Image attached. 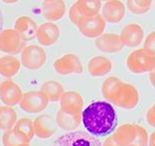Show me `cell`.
Masks as SVG:
<instances>
[{
	"label": "cell",
	"instance_id": "obj_1",
	"mask_svg": "<svg viewBox=\"0 0 155 146\" xmlns=\"http://www.w3.org/2000/svg\"><path fill=\"white\" fill-rule=\"evenodd\" d=\"M82 122L88 133L96 137H103L115 131L118 118L111 103L95 101L82 111Z\"/></svg>",
	"mask_w": 155,
	"mask_h": 146
},
{
	"label": "cell",
	"instance_id": "obj_2",
	"mask_svg": "<svg viewBox=\"0 0 155 146\" xmlns=\"http://www.w3.org/2000/svg\"><path fill=\"white\" fill-rule=\"evenodd\" d=\"M127 67L135 74L150 73L155 68V55L144 48H138L128 55Z\"/></svg>",
	"mask_w": 155,
	"mask_h": 146
},
{
	"label": "cell",
	"instance_id": "obj_3",
	"mask_svg": "<svg viewBox=\"0 0 155 146\" xmlns=\"http://www.w3.org/2000/svg\"><path fill=\"white\" fill-rule=\"evenodd\" d=\"M54 146H103L98 137L84 131H70L60 136Z\"/></svg>",
	"mask_w": 155,
	"mask_h": 146
},
{
	"label": "cell",
	"instance_id": "obj_4",
	"mask_svg": "<svg viewBox=\"0 0 155 146\" xmlns=\"http://www.w3.org/2000/svg\"><path fill=\"white\" fill-rule=\"evenodd\" d=\"M46 60V52L39 45H26L21 51V66L29 71H38L41 69L45 65Z\"/></svg>",
	"mask_w": 155,
	"mask_h": 146
},
{
	"label": "cell",
	"instance_id": "obj_5",
	"mask_svg": "<svg viewBox=\"0 0 155 146\" xmlns=\"http://www.w3.org/2000/svg\"><path fill=\"white\" fill-rule=\"evenodd\" d=\"M25 46V41L14 28H5L0 32V51L4 54H21Z\"/></svg>",
	"mask_w": 155,
	"mask_h": 146
},
{
	"label": "cell",
	"instance_id": "obj_6",
	"mask_svg": "<svg viewBox=\"0 0 155 146\" xmlns=\"http://www.w3.org/2000/svg\"><path fill=\"white\" fill-rule=\"evenodd\" d=\"M48 97L40 91H30L23 93L22 99H21L19 107L26 113L29 114H38L46 109L48 106Z\"/></svg>",
	"mask_w": 155,
	"mask_h": 146
},
{
	"label": "cell",
	"instance_id": "obj_7",
	"mask_svg": "<svg viewBox=\"0 0 155 146\" xmlns=\"http://www.w3.org/2000/svg\"><path fill=\"white\" fill-rule=\"evenodd\" d=\"M77 27L83 36L87 38H97L104 33L106 28V20L101 14L94 16H84Z\"/></svg>",
	"mask_w": 155,
	"mask_h": 146
},
{
	"label": "cell",
	"instance_id": "obj_8",
	"mask_svg": "<svg viewBox=\"0 0 155 146\" xmlns=\"http://www.w3.org/2000/svg\"><path fill=\"white\" fill-rule=\"evenodd\" d=\"M54 71L61 76L71 74H82L84 71L82 61L75 54H67L54 61Z\"/></svg>",
	"mask_w": 155,
	"mask_h": 146
},
{
	"label": "cell",
	"instance_id": "obj_9",
	"mask_svg": "<svg viewBox=\"0 0 155 146\" xmlns=\"http://www.w3.org/2000/svg\"><path fill=\"white\" fill-rule=\"evenodd\" d=\"M112 102L119 107L131 109L138 103V93L132 85L121 83L114 95Z\"/></svg>",
	"mask_w": 155,
	"mask_h": 146
},
{
	"label": "cell",
	"instance_id": "obj_10",
	"mask_svg": "<svg viewBox=\"0 0 155 146\" xmlns=\"http://www.w3.org/2000/svg\"><path fill=\"white\" fill-rule=\"evenodd\" d=\"M22 96L23 93L20 87L10 79L6 81L0 88V100L5 106L13 107L19 104Z\"/></svg>",
	"mask_w": 155,
	"mask_h": 146
},
{
	"label": "cell",
	"instance_id": "obj_11",
	"mask_svg": "<svg viewBox=\"0 0 155 146\" xmlns=\"http://www.w3.org/2000/svg\"><path fill=\"white\" fill-rule=\"evenodd\" d=\"M57 123L49 114H41L33 120L35 134L39 139H48L57 131Z\"/></svg>",
	"mask_w": 155,
	"mask_h": 146
},
{
	"label": "cell",
	"instance_id": "obj_12",
	"mask_svg": "<svg viewBox=\"0 0 155 146\" xmlns=\"http://www.w3.org/2000/svg\"><path fill=\"white\" fill-rule=\"evenodd\" d=\"M125 5L120 0H109L102 8V16L106 22L109 23L121 22L125 17Z\"/></svg>",
	"mask_w": 155,
	"mask_h": 146
},
{
	"label": "cell",
	"instance_id": "obj_13",
	"mask_svg": "<svg viewBox=\"0 0 155 146\" xmlns=\"http://www.w3.org/2000/svg\"><path fill=\"white\" fill-rule=\"evenodd\" d=\"M95 45L100 51L115 54L124 48V45L119 35L115 33H103L95 40Z\"/></svg>",
	"mask_w": 155,
	"mask_h": 146
},
{
	"label": "cell",
	"instance_id": "obj_14",
	"mask_svg": "<svg viewBox=\"0 0 155 146\" xmlns=\"http://www.w3.org/2000/svg\"><path fill=\"white\" fill-rule=\"evenodd\" d=\"M61 30L58 28L57 24L54 22H45L38 27L36 32V37L38 41L41 45L45 46H51L54 45L60 38Z\"/></svg>",
	"mask_w": 155,
	"mask_h": 146
},
{
	"label": "cell",
	"instance_id": "obj_15",
	"mask_svg": "<svg viewBox=\"0 0 155 146\" xmlns=\"http://www.w3.org/2000/svg\"><path fill=\"white\" fill-rule=\"evenodd\" d=\"M123 45L128 48H136L143 41L144 30L137 23H129L120 33Z\"/></svg>",
	"mask_w": 155,
	"mask_h": 146
},
{
	"label": "cell",
	"instance_id": "obj_16",
	"mask_svg": "<svg viewBox=\"0 0 155 146\" xmlns=\"http://www.w3.org/2000/svg\"><path fill=\"white\" fill-rule=\"evenodd\" d=\"M66 9L63 0H45L41 4L42 15L51 22L61 19L66 14Z\"/></svg>",
	"mask_w": 155,
	"mask_h": 146
},
{
	"label": "cell",
	"instance_id": "obj_17",
	"mask_svg": "<svg viewBox=\"0 0 155 146\" xmlns=\"http://www.w3.org/2000/svg\"><path fill=\"white\" fill-rule=\"evenodd\" d=\"M38 27L35 21L25 15L18 17L14 23V29L25 42L35 38Z\"/></svg>",
	"mask_w": 155,
	"mask_h": 146
},
{
	"label": "cell",
	"instance_id": "obj_18",
	"mask_svg": "<svg viewBox=\"0 0 155 146\" xmlns=\"http://www.w3.org/2000/svg\"><path fill=\"white\" fill-rule=\"evenodd\" d=\"M61 110L67 113H82L83 108V99L79 93L75 91L64 92L60 99Z\"/></svg>",
	"mask_w": 155,
	"mask_h": 146
},
{
	"label": "cell",
	"instance_id": "obj_19",
	"mask_svg": "<svg viewBox=\"0 0 155 146\" xmlns=\"http://www.w3.org/2000/svg\"><path fill=\"white\" fill-rule=\"evenodd\" d=\"M81 122H82V113H67L60 109L55 116V123L58 127L69 132L75 131L80 126Z\"/></svg>",
	"mask_w": 155,
	"mask_h": 146
},
{
	"label": "cell",
	"instance_id": "obj_20",
	"mask_svg": "<svg viewBox=\"0 0 155 146\" xmlns=\"http://www.w3.org/2000/svg\"><path fill=\"white\" fill-rule=\"evenodd\" d=\"M137 136V125L125 124L120 126L112 137L120 146H130Z\"/></svg>",
	"mask_w": 155,
	"mask_h": 146
},
{
	"label": "cell",
	"instance_id": "obj_21",
	"mask_svg": "<svg viewBox=\"0 0 155 146\" xmlns=\"http://www.w3.org/2000/svg\"><path fill=\"white\" fill-rule=\"evenodd\" d=\"M113 68L112 61L106 57L97 55L90 60L88 64V71L93 77H102L110 73Z\"/></svg>",
	"mask_w": 155,
	"mask_h": 146
},
{
	"label": "cell",
	"instance_id": "obj_22",
	"mask_svg": "<svg viewBox=\"0 0 155 146\" xmlns=\"http://www.w3.org/2000/svg\"><path fill=\"white\" fill-rule=\"evenodd\" d=\"M21 61L13 55H4L0 58V74L3 77L10 79L20 70Z\"/></svg>",
	"mask_w": 155,
	"mask_h": 146
},
{
	"label": "cell",
	"instance_id": "obj_23",
	"mask_svg": "<svg viewBox=\"0 0 155 146\" xmlns=\"http://www.w3.org/2000/svg\"><path fill=\"white\" fill-rule=\"evenodd\" d=\"M40 91L48 97L49 102H58L64 93V89L61 84L57 81H45L40 87Z\"/></svg>",
	"mask_w": 155,
	"mask_h": 146
},
{
	"label": "cell",
	"instance_id": "obj_24",
	"mask_svg": "<svg viewBox=\"0 0 155 146\" xmlns=\"http://www.w3.org/2000/svg\"><path fill=\"white\" fill-rule=\"evenodd\" d=\"M17 122V114L13 107L0 106V130L12 129Z\"/></svg>",
	"mask_w": 155,
	"mask_h": 146
},
{
	"label": "cell",
	"instance_id": "obj_25",
	"mask_svg": "<svg viewBox=\"0 0 155 146\" xmlns=\"http://www.w3.org/2000/svg\"><path fill=\"white\" fill-rule=\"evenodd\" d=\"M13 128L16 130L18 134L22 136L27 143H29L35 136L33 121L30 120L29 118H21V119L17 120Z\"/></svg>",
	"mask_w": 155,
	"mask_h": 146
},
{
	"label": "cell",
	"instance_id": "obj_26",
	"mask_svg": "<svg viewBox=\"0 0 155 146\" xmlns=\"http://www.w3.org/2000/svg\"><path fill=\"white\" fill-rule=\"evenodd\" d=\"M76 4L78 5L84 16L97 15L102 8L101 0H78Z\"/></svg>",
	"mask_w": 155,
	"mask_h": 146
},
{
	"label": "cell",
	"instance_id": "obj_27",
	"mask_svg": "<svg viewBox=\"0 0 155 146\" xmlns=\"http://www.w3.org/2000/svg\"><path fill=\"white\" fill-rule=\"evenodd\" d=\"M2 143L4 146H20L27 142L17 133L14 128L6 130L2 135Z\"/></svg>",
	"mask_w": 155,
	"mask_h": 146
},
{
	"label": "cell",
	"instance_id": "obj_28",
	"mask_svg": "<svg viewBox=\"0 0 155 146\" xmlns=\"http://www.w3.org/2000/svg\"><path fill=\"white\" fill-rule=\"evenodd\" d=\"M122 83L119 79H117L115 77L108 78L107 80H105V82L102 86V92H103L104 97L109 101L113 100V97L115 95L118 87L120 84Z\"/></svg>",
	"mask_w": 155,
	"mask_h": 146
},
{
	"label": "cell",
	"instance_id": "obj_29",
	"mask_svg": "<svg viewBox=\"0 0 155 146\" xmlns=\"http://www.w3.org/2000/svg\"><path fill=\"white\" fill-rule=\"evenodd\" d=\"M126 3H127V8H128L129 11L133 14L142 15V14L147 13V12L150 10V8H145L140 6L135 0H127Z\"/></svg>",
	"mask_w": 155,
	"mask_h": 146
},
{
	"label": "cell",
	"instance_id": "obj_30",
	"mask_svg": "<svg viewBox=\"0 0 155 146\" xmlns=\"http://www.w3.org/2000/svg\"><path fill=\"white\" fill-rule=\"evenodd\" d=\"M148 142L147 133L144 128L137 126V136H136L134 142L130 146H146Z\"/></svg>",
	"mask_w": 155,
	"mask_h": 146
},
{
	"label": "cell",
	"instance_id": "obj_31",
	"mask_svg": "<svg viewBox=\"0 0 155 146\" xmlns=\"http://www.w3.org/2000/svg\"><path fill=\"white\" fill-rule=\"evenodd\" d=\"M69 17H70V20L75 24L76 26L79 25V23L81 22V20L84 18V15L83 13L81 12V10L78 7V5L76 4H73L72 7L70 8V11H69Z\"/></svg>",
	"mask_w": 155,
	"mask_h": 146
},
{
	"label": "cell",
	"instance_id": "obj_32",
	"mask_svg": "<svg viewBox=\"0 0 155 146\" xmlns=\"http://www.w3.org/2000/svg\"><path fill=\"white\" fill-rule=\"evenodd\" d=\"M143 48L155 55V32H150L145 38Z\"/></svg>",
	"mask_w": 155,
	"mask_h": 146
},
{
	"label": "cell",
	"instance_id": "obj_33",
	"mask_svg": "<svg viewBox=\"0 0 155 146\" xmlns=\"http://www.w3.org/2000/svg\"><path fill=\"white\" fill-rule=\"evenodd\" d=\"M147 121L150 125L155 126V105L148 111L147 113Z\"/></svg>",
	"mask_w": 155,
	"mask_h": 146
},
{
	"label": "cell",
	"instance_id": "obj_34",
	"mask_svg": "<svg viewBox=\"0 0 155 146\" xmlns=\"http://www.w3.org/2000/svg\"><path fill=\"white\" fill-rule=\"evenodd\" d=\"M135 1L137 2L140 6H142V7L151 8V5H152L153 0H135Z\"/></svg>",
	"mask_w": 155,
	"mask_h": 146
},
{
	"label": "cell",
	"instance_id": "obj_35",
	"mask_svg": "<svg viewBox=\"0 0 155 146\" xmlns=\"http://www.w3.org/2000/svg\"><path fill=\"white\" fill-rule=\"evenodd\" d=\"M103 146H120V145L118 144L115 140H114L113 137H109L106 141L104 142Z\"/></svg>",
	"mask_w": 155,
	"mask_h": 146
},
{
	"label": "cell",
	"instance_id": "obj_36",
	"mask_svg": "<svg viewBox=\"0 0 155 146\" xmlns=\"http://www.w3.org/2000/svg\"><path fill=\"white\" fill-rule=\"evenodd\" d=\"M149 79H150V82L152 83V85L155 87V68H154V69L150 72Z\"/></svg>",
	"mask_w": 155,
	"mask_h": 146
},
{
	"label": "cell",
	"instance_id": "obj_37",
	"mask_svg": "<svg viewBox=\"0 0 155 146\" xmlns=\"http://www.w3.org/2000/svg\"><path fill=\"white\" fill-rule=\"evenodd\" d=\"M3 25H4V18H3V14L1 10H0V32L3 30Z\"/></svg>",
	"mask_w": 155,
	"mask_h": 146
},
{
	"label": "cell",
	"instance_id": "obj_38",
	"mask_svg": "<svg viewBox=\"0 0 155 146\" xmlns=\"http://www.w3.org/2000/svg\"><path fill=\"white\" fill-rule=\"evenodd\" d=\"M149 144H150V146H155V132H153L150 136Z\"/></svg>",
	"mask_w": 155,
	"mask_h": 146
},
{
	"label": "cell",
	"instance_id": "obj_39",
	"mask_svg": "<svg viewBox=\"0 0 155 146\" xmlns=\"http://www.w3.org/2000/svg\"><path fill=\"white\" fill-rule=\"evenodd\" d=\"M3 3H5V4H14V3H17L18 1H20V0H1Z\"/></svg>",
	"mask_w": 155,
	"mask_h": 146
},
{
	"label": "cell",
	"instance_id": "obj_40",
	"mask_svg": "<svg viewBox=\"0 0 155 146\" xmlns=\"http://www.w3.org/2000/svg\"><path fill=\"white\" fill-rule=\"evenodd\" d=\"M8 79L7 78H5V77H3L1 74H0V88H1V86L3 85V84H4L6 81H7Z\"/></svg>",
	"mask_w": 155,
	"mask_h": 146
},
{
	"label": "cell",
	"instance_id": "obj_41",
	"mask_svg": "<svg viewBox=\"0 0 155 146\" xmlns=\"http://www.w3.org/2000/svg\"><path fill=\"white\" fill-rule=\"evenodd\" d=\"M20 146H30V144H29V143H24V144L20 145Z\"/></svg>",
	"mask_w": 155,
	"mask_h": 146
},
{
	"label": "cell",
	"instance_id": "obj_42",
	"mask_svg": "<svg viewBox=\"0 0 155 146\" xmlns=\"http://www.w3.org/2000/svg\"><path fill=\"white\" fill-rule=\"evenodd\" d=\"M101 1H109V0H101Z\"/></svg>",
	"mask_w": 155,
	"mask_h": 146
},
{
	"label": "cell",
	"instance_id": "obj_43",
	"mask_svg": "<svg viewBox=\"0 0 155 146\" xmlns=\"http://www.w3.org/2000/svg\"><path fill=\"white\" fill-rule=\"evenodd\" d=\"M0 58H1V57H0Z\"/></svg>",
	"mask_w": 155,
	"mask_h": 146
}]
</instances>
